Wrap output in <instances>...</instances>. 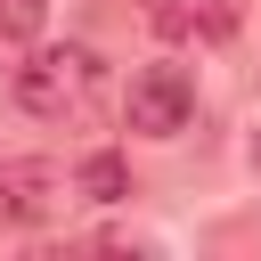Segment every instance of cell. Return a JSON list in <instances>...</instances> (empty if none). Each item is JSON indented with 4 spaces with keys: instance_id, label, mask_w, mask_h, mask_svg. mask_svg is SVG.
<instances>
[{
    "instance_id": "1",
    "label": "cell",
    "mask_w": 261,
    "mask_h": 261,
    "mask_svg": "<svg viewBox=\"0 0 261 261\" xmlns=\"http://www.w3.org/2000/svg\"><path fill=\"white\" fill-rule=\"evenodd\" d=\"M98 90H106V65H98V49H82V41H65V49H33V57L16 65V106L41 114V122L90 114Z\"/></svg>"
},
{
    "instance_id": "2",
    "label": "cell",
    "mask_w": 261,
    "mask_h": 261,
    "mask_svg": "<svg viewBox=\"0 0 261 261\" xmlns=\"http://www.w3.org/2000/svg\"><path fill=\"white\" fill-rule=\"evenodd\" d=\"M122 114H130V130H147V139H179L188 114H196V82H188V65H139Z\"/></svg>"
},
{
    "instance_id": "3",
    "label": "cell",
    "mask_w": 261,
    "mask_h": 261,
    "mask_svg": "<svg viewBox=\"0 0 261 261\" xmlns=\"http://www.w3.org/2000/svg\"><path fill=\"white\" fill-rule=\"evenodd\" d=\"M65 204V171L49 155H8L0 163V220H49Z\"/></svg>"
},
{
    "instance_id": "4",
    "label": "cell",
    "mask_w": 261,
    "mask_h": 261,
    "mask_svg": "<svg viewBox=\"0 0 261 261\" xmlns=\"http://www.w3.org/2000/svg\"><path fill=\"white\" fill-rule=\"evenodd\" d=\"M73 188H82L90 204H122V196H130V171H122V155H106V147H98V155H82Z\"/></svg>"
},
{
    "instance_id": "5",
    "label": "cell",
    "mask_w": 261,
    "mask_h": 261,
    "mask_svg": "<svg viewBox=\"0 0 261 261\" xmlns=\"http://www.w3.org/2000/svg\"><path fill=\"white\" fill-rule=\"evenodd\" d=\"M41 16H49V0H0V33H8V41H33Z\"/></svg>"
}]
</instances>
